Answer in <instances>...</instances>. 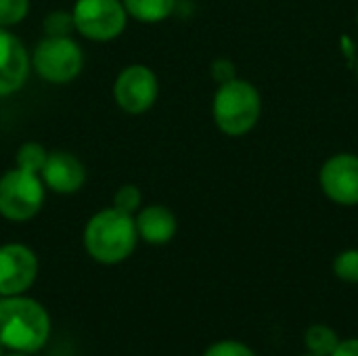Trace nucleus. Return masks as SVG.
I'll return each instance as SVG.
<instances>
[{
	"mask_svg": "<svg viewBox=\"0 0 358 356\" xmlns=\"http://www.w3.org/2000/svg\"><path fill=\"white\" fill-rule=\"evenodd\" d=\"M84 250L99 264H120L130 258L138 243L134 216L117 208H105L92 214L84 227Z\"/></svg>",
	"mask_w": 358,
	"mask_h": 356,
	"instance_id": "1",
	"label": "nucleus"
},
{
	"mask_svg": "<svg viewBox=\"0 0 358 356\" xmlns=\"http://www.w3.org/2000/svg\"><path fill=\"white\" fill-rule=\"evenodd\" d=\"M50 336V317L44 306L23 296L0 298V344L13 353H38Z\"/></svg>",
	"mask_w": 358,
	"mask_h": 356,
	"instance_id": "2",
	"label": "nucleus"
},
{
	"mask_svg": "<svg viewBox=\"0 0 358 356\" xmlns=\"http://www.w3.org/2000/svg\"><path fill=\"white\" fill-rule=\"evenodd\" d=\"M262 115V97L250 80L220 84L212 99V120L224 136H245Z\"/></svg>",
	"mask_w": 358,
	"mask_h": 356,
	"instance_id": "3",
	"label": "nucleus"
},
{
	"mask_svg": "<svg viewBox=\"0 0 358 356\" xmlns=\"http://www.w3.org/2000/svg\"><path fill=\"white\" fill-rule=\"evenodd\" d=\"M84 69V50L71 36H44L31 52V71L48 84L73 82Z\"/></svg>",
	"mask_w": 358,
	"mask_h": 356,
	"instance_id": "4",
	"label": "nucleus"
},
{
	"mask_svg": "<svg viewBox=\"0 0 358 356\" xmlns=\"http://www.w3.org/2000/svg\"><path fill=\"white\" fill-rule=\"evenodd\" d=\"M46 187L40 174L10 168L0 176V216L10 222L36 218L44 206Z\"/></svg>",
	"mask_w": 358,
	"mask_h": 356,
	"instance_id": "5",
	"label": "nucleus"
},
{
	"mask_svg": "<svg viewBox=\"0 0 358 356\" xmlns=\"http://www.w3.org/2000/svg\"><path fill=\"white\" fill-rule=\"evenodd\" d=\"M76 34L90 42H111L128 25V13L122 0H76L71 6Z\"/></svg>",
	"mask_w": 358,
	"mask_h": 356,
	"instance_id": "6",
	"label": "nucleus"
},
{
	"mask_svg": "<svg viewBox=\"0 0 358 356\" xmlns=\"http://www.w3.org/2000/svg\"><path fill=\"white\" fill-rule=\"evenodd\" d=\"M111 94L115 105L128 115L147 113L159 94V80L145 63H130L120 69L113 80Z\"/></svg>",
	"mask_w": 358,
	"mask_h": 356,
	"instance_id": "7",
	"label": "nucleus"
},
{
	"mask_svg": "<svg viewBox=\"0 0 358 356\" xmlns=\"http://www.w3.org/2000/svg\"><path fill=\"white\" fill-rule=\"evenodd\" d=\"M319 187L323 195L344 208L358 206V155L336 153L319 170Z\"/></svg>",
	"mask_w": 358,
	"mask_h": 356,
	"instance_id": "8",
	"label": "nucleus"
},
{
	"mask_svg": "<svg viewBox=\"0 0 358 356\" xmlns=\"http://www.w3.org/2000/svg\"><path fill=\"white\" fill-rule=\"evenodd\" d=\"M38 277V256L23 243L0 245V296L25 294Z\"/></svg>",
	"mask_w": 358,
	"mask_h": 356,
	"instance_id": "9",
	"label": "nucleus"
},
{
	"mask_svg": "<svg viewBox=\"0 0 358 356\" xmlns=\"http://www.w3.org/2000/svg\"><path fill=\"white\" fill-rule=\"evenodd\" d=\"M31 73V55L25 44L10 31L0 27V99L19 92Z\"/></svg>",
	"mask_w": 358,
	"mask_h": 356,
	"instance_id": "10",
	"label": "nucleus"
},
{
	"mask_svg": "<svg viewBox=\"0 0 358 356\" xmlns=\"http://www.w3.org/2000/svg\"><path fill=\"white\" fill-rule=\"evenodd\" d=\"M44 187L57 195H73L86 183V168L69 151H48L46 164L40 172Z\"/></svg>",
	"mask_w": 358,
	"mask_h": 356,
	"instance_id": "11",
	"label": "nucleus"
},
{
	"mask_svg": "<svg viewBox=\"0 0 358 356\" xmlns=\"http://www.w3.org/2000/svg\"><path fill=\"white\" fill-rule=\"evenodd\" d=\"M134 225L138 239L149 245H166L174 239L178 231V220L168 206L151 204L134 214Z\"/></svg>",
	"mask_w": 358,
	"mask_h": 356,
	"instance_id": "12",
	"label": "nucleus"
},
{
	"mask_svg": "<svg viewBox=\"0 0 358 356\" xmlns=\"http://www.w3.org/2000/svg\"><path fill=\"white\" fill-rule=\"evenodd\" d=\"M128 17L138 23H162L172 17L176 8V0H122Z\"/></svg>",
	"mask_w": 358,
	"mask_h": 356,
	"instance_id": "13",
	"label": "nucleus"
},
{
	"mask_svg": "<svg viewBox=\"0 0 358 356\" xmlns=\"http://www.w3.org/2000/svg\"><path fill=\"white\" fill-rule=\"evenodd\" d=\"M338 344H340L338 332L325 323L310 325L304 334V346H306V353L310 355L331 356L336 353Z\"/></svg>",
	"mask_w": 358,
	"mask_h": 356,
	"instance_id": "14",
	"label": "nucleus"
},
{
	"mask_svg": "<svg viewBox=\"0 0 358 356\" xmlns=\"http://www.w3.org/2000/svg\"><path fill=\"white\" fill-rule=\"evenodd\" d=\"M46 157H48V151L44 149V145H40L36 141H27L17 149L15 166L21 170H27V172L40 174L46 164Z\"/></svg>",
	"mask_w": 358,
	"mask_h": 356,
	"instance_id": "15",
	"label": "nucleus"
},
{
	"mask_svg": "<svg viewBox=\"0 0 358 356\" xmlns=\"http://www.w3.org/2000/svg\"><path fill=\"white\" fill-rule=\"evenodd\" d=\"M334 275L342 281V283H350L358 285V250L350 248L344 250L336 256L334 260Z\"/></svg>",
	"mask_w": 358,
	"mask_h": 356,
	"instance_id": "16",
	"label": "nucleus"
},
{
	"mask_svg": "<svg viewBox=\"0 0 358 356\" xmlns=\"http://www.w3.org/2000/svg\"><path fill=\"white\" fill-rule=\"evenodd\" d=\"M113 208H117L120 212H126L130 216H134L141 208H143V193L136 185H122L115 193H113Z\"/></svg>",
	"mask_w": 358,
	"mask_h": 356,
	"instance_id": "17",
	"label": "nucleus"
},
{
	"mask_svg": "<svg viewBox=\"0 0 358 356\" xmlns=\"http://www.w3.org/2000/svg\"><path fill=\"white\" fill-rule=\"evenodd\" d=\"M29 13V0H0V27L19 25Z\"/></svg>",
	"mask_w": 358,
	"mask_h": 356,
	"instance_id": "18",
	"label": "nucleus"
},
{
	"mask_svg": "<svg viewBox=\"0 0 358 356\" xmlns=\"http://www.w3.org/2000/svg\"><path fill=\"white\" fill-rule=\"evenodd\" d=\"M71 31H76L71 13L55 10V13L46 15V19H44V36H71Z\"/></svg>",
	"mask_w": 358,
	"mask_h": 356,
	"instance_id": "19",
	"label": "nucleus"
},
{
	"mask_svg": "<svg viewBox=\"0 0 358 356\" xmlns=\"http://www.w3.org/2000/svg\"><path fill=\"white\" fill-rule=\"evenodd\" d=\"M203 356H256V353L243 344V342H237V340H220V342H214Z\"/></svg>",
	"mask_w": 358,
	"mask_h": 356,
	"instance_id": "20",
	"label": "nucleus"
},
{
	"mask_svg": "<svg viewBox=\"0 0 358 356\" xmlns=\"http://www.w3.org/2000/svg\"><path fill=\"white\" fill-rule=\"evenodd\" d=\"M210 76H212V80L220 86V84H227V82H231V80L237 78V67H235V63H233L231 59L220 57V59H214V61H212V65H210Z\"/></svg>",
	"mask_w": 358,
	"mask_h": 356,
	"instance_id": "21",
	"label": "nucleus"
},
{
	"mask_svg": "<svg viewBox=\"0 0 358 356\" xmlns=\"http://www.w3.org/2000/svg\"><path fill=\"white\" fill-rule=\"evenodd\" d=\"M331 356H358V338L350 340H340L336 353Z\"/></svg>",
	"mask_w": 358,
	"mask_h": 356,
	"instance_id": "22",
	"label": "nucleus"
},
{
	"mask_svg": "<svg viewBox=\"0 0 358 356\" xmlns=\"http://www.w3.org/2000/svg\"><path fill=\"white\" fill-rule=\"evenodd\" d=\"M6 356H29V355H25V353H13V355H6Z\"/></svg>",
	"mask_w": 358,
	"mask_h": 356,
	"instance_id": "23",
	"label": "nucleus"
},
{
	"mask_svg": "<svg viewBox=\"0 0 358 356\" xmlns=\"http://www.w3.org/2000/svg\"><path fill=\"white\" fill-rule=\"evenodd\" d=\"M0 356H4V346L0 344Z\"/></svg>",
	"mask_w": 358,
	"mask_h": 356,
	"instance_id": "24",
	"label": "nucleus"
},
{
	"mask_svg": "<svg viewBox=\"0 0 358 356\" xmlns=\"http://www.w3.org/2000/svg\"><path fill=\"white\" fill-rule=\"evenodd\" d=\"M355 71H357V80H358V57H357V65H355Z\"/></svg>",
	"mask_w": 358,
	"mask_h": 356,
	"instance_id": "25",
	"label": "nucleus"
},
{
	"mask_svg": "<svg viewBox=\"0 0 358 356\" xmlns=\"http://www.w3.org/2000/svg\"><path fill=\"white\" fill-rule=\"evenodd\" d=\"M302 356H317V355H310V353H306V355H302Z\"/></svg>",
	"mask_w": 358,
	"mask_h": 356,
	"instance_id": "26",
	"label": "nucleus"
},
{
	"mask_svg": "<svg viewBox=\"0 0 358 356\" xmlns=\"http://www.w3.org/2000/svg\"><path fill=\"white\" fill-rule=\"evenodd\" d=\"M357 25H358V13H357Z\"/></svg>",
	"mask_w": 358,
	"mask_h": 356,
	"instance_id": "27",
	"label": "nucleus"
}]
</instances>
